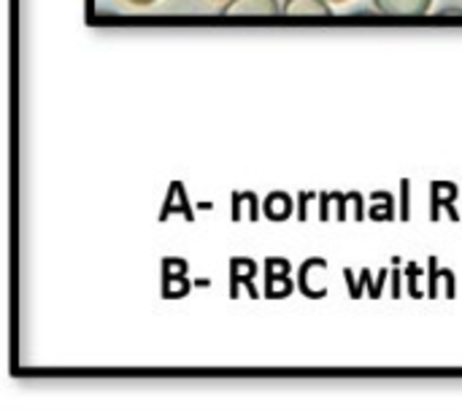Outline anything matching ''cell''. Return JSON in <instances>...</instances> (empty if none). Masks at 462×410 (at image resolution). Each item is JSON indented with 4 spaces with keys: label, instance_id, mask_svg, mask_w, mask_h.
Instances as JSON below:
<instances>
[{
    "label": "cell",
    "instance_id": "6da1fadb",
    "mask_svg": "<svg viewBox=\"0 0 462 410\" xmlns=\"http://www.w3.org/2000/svg\"><path fill=\"white\" fill-rule=\"evenodd\" d=\"M279 0H227L222 5V16H279Z\"/></svg>",
    "mask_w": 462,
    "mask_h": 410
},
{
    "label": "cell",
    "instance_id": "7a4b0ae2",
    "mask_svg": "<svg viewBox=\"0 0 462 410\" xmlns=\"http://www.w3.org/2000/svg\"><path fill=\"white\" fill-rule=\"evenodd\" d=\"M374 5L387 16H425L433 8V0H374Z\"/></svg>",
    "mask_w": 462,
    "mask_h": 410
},
{
    "label": "cell",
    "instance_id": "3957f363",
    "mask_svg": "<svg viewBox=\"0 0 462 410\" xmlns=\"http://www.w3.org/2000/svg\"><path fill=\"white\" fill-rule=\"evenodd\" d=\"M282 14L292 16V19H303V16H330V0H284L282 3Z\"/></svg>",
    "mask_w": 462,
    "mask_h": 410
},
{
    "label": "cell",
    "instance_id": "277c9868",
    "mask_svg": "<svg viewBox=\"0 0 462 410\" xmlns=\"http://www.w3.org/2000/svg\"><path fill=\"white\" fill-rule=\"evenodd\" d=\"M290 211H292V200H290L284 192H271V197L265 200V214H268V219H273V222L287 219Z\"/></svg>",
    "mask_w": 462,
    "mask_h": 410
},
{
    "label": "cell",
    "instance_id": "5b68a950",
    "mask_svg": "<svg viewBox=\"0 0 462 410\" xmlns=\"http://www.w3.org/2000/svg\"><path fill=\"white\" fill-rule=\"evenodd\" d=\"M441 14H444V16H452V14L462 16V8L460 5H447V8H441Z\"/></svg>",
    "mask_w": 462,
    "mask_h": 410
},
{
    "label": "cell",
    "instance_id": "8992f818",
    "mask_svg": "<svg viewBox=\"0 0 462 410\" xmlns=\"http://www.w3.org/2000/svg\"><path fill=\"white\" fill-rule=\"evenodd\" d=\"M133 5H152V3H157V0H130Z\"/></svg>",
    "mask_w": 462,
    "mask_h": 410
},
{
    "label": "cell",
    "instance_id": "52a82bcc",
    "mask_svg": "<svg viewBox=\"0 0 462 410\" xmlns=\"http://www.w3.org/2000/svg\"><path fill=\"white\" fill-rule=\"evenodd\" d=\"M330 3H344V0H330Z\"/></svg>",
    "mask_w": 462,
    "mask_h": 410
}]
</instances>
